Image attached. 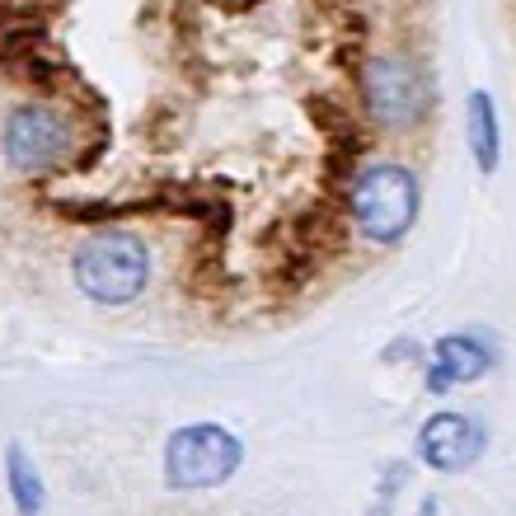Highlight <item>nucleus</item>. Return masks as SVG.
Listing matches in <instances>:
<instances>
[{
  "instance_id": "f03ea898",
  "label": "nucleus",
  "mask_w": 516,
  "mask_h": 516,
  "mask_svg": "<svg viewBox=\"0 0 516 516\" xmlns=\"http://www.w3.org/2000/svg\"><path fill=\"white\" fill-rule=\"evenodd\" d=\"M155 277L151 240L132 226H94L71 249V287L99 310H122L146 296Z\"/></svg>"
},
{
  "instance_id": "39448f33",
  "label": "nucleus",
  "mask_w": 516,
  "mask_h": 516,
  "mask_svg": "<svg viewBox=\"0 0 516 516\" xmlns=\"http://www.w3.org/2000/svg\"><path fill=\"white\" fill-rule=\"evenodd\" d=\"M362 104L366 118L376 122L380 132H413L427 118V108H432V90H427V76L409 57L385 52V57L366 61Z\"/></svg>"
},
{
  "instance_id": "6e6552de",
  "label": "nucleus",
  "mask_w": 516,
  "mask_h": 516,
  "mask_svg": "<svg viewBox=\"0 0 516 516\" xmlns=\"http://www.w3.org/2000/svg\"><path fill=\"white\" fill-rule=\"evenodd\" d=\"M465 146L479 174H498L502 165V122H498V104L488 90H470L465 99Z\"/></svg>"
},
{
  "instance_id": "423d86ee",
  "label": "nucleus",
  "mask_w": 516,
  "mask_h": 516,
  "mask_svg": "<svg viewBox=\"0 0 516 516\" xmlns=\"http://www.w3.org/2000/svg\"><path fill=\"white\" fill-rule=\"evenodd\" d=\"M413 451L423 460L427 470L437 474H465L474 470L488 451V427L474 418V413H460V409H437L418 427V441Z\"/></svg>"
},
{
  "instance_id": "9d476101",
  "label": "nucleus",
  "mask_w": 516,
  "mask_h": 516,
  "mask_svg": "<svg viewBox=\"0 0 516 516\" xmlns=\"http://www.w3.org/2000/svg\"><path fill=\"white\" fill-rule=\"evenodd\" d=\"M418 516H437V498H423V512Z\"/></svg>"
},
{
  "instance_id": "0eeeda50",
  "label": "nucleus",
  "mask_w": 516,
  "mask_h": 516,
  "mask_svg": "<svg viewBox=\"0 0 516 516\" xmlns=\"http://www.w3.org/2000/svg\"><path fill=\"white\" fill-rule=\"evenodd\" d=\"M493 366H498V348H493V338L474 334V329H456V334L437 338V343L427 348L423 385H427V395H451L456 385H474V380H484Z\"/></svg>"
},
{
  "instance_id": "1a4fd4ad",
  "label": "nucleus",
  "mask_w": 516,
  "mask_h": 516,
  "mask_svg": "<svg viewBox=\"0 0 516 516\" xmlns=\"http://www.w3.org/2000/svg\"><path fill=\"white\" fill-rule=\"evenodd\" d=\"M5 493L19 516H43L47 512V479L38 470V460L29 456V446L10 441L5 446Z\"/></svg>"
},
{
  "instance_id": "7ed1b4c3",
  "label": "nucleus",
  "mask_w": 516,
  "mask_h": 516,
  "mask_svg": "<svg viewBox=\"0 0 516 516\" xmlns=\"http://www.w3.org/2000/svg\"><path fill=\"white\" fill-rule=\"evenodd\" d=\"M423 212V179L418 169L399 165V160H362L348 179V216L352 230L362 235L371 249H395L409 240Z\"/></svg>"
},
{
  "instance_id": "f257e3e1",
  "label": "nucleus",
  "mask_w": 516,
  "mask_h": 516,
  "mask_svg": "<svg viewBox=\"0 0 516 516\" xmlns=\"http://www.w3.org/2000/svg\"><path fill=\"white\" fill-rule=\"evenodd\" d=\"M85 141L90 137L71 108L52 99H19L0 118V165L24 183H43L80 165Z\"/></svg>"
},
{
  "instance_id": "20e7f679",
  "label": "nucleus",
  "mask_w": 516,
  "mask_h": 516,
  "mask_svg": "<svg viewBox=\"0 0 516 516\" xmlns=\"http://www.w3.org/2000/svg\"><path fill=\"white\" fill-rule=\"evenodd\" d=\"M244 465V437L230 432L226 423H183L165 437L160 470H165L169 493H212L226 488Z\"/></svg>"
}]
</instances>
